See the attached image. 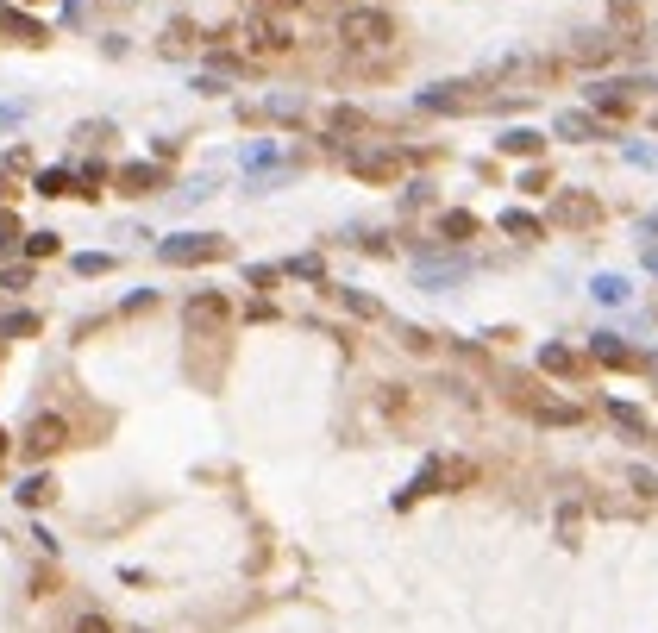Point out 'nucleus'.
Masks as SVG:
<instances>
[{
  "label": "nucleus",
  "mask_w": 658,
  "mask_h": 633,
  "mask_svg": "<svg viewBox=\"0 0 658 633\" xmlns=\"http://www.w3.org/2000/svg\"><path fill=\"white\" fill-rule=\"evenodd\" d=\"M339 38H345V51H389V44H395V19L383 7H345L339 13Z\"/></svg>",
  "instance_id": "f257e3e1"
},
{
  "label": "nucleus",
  "mask_w": 658,
  "mask_h": 633,
  "mask_svg": "<svg viewBox=\"0 0 658 633\" xmlns=\"http://www.w3.org/2000/svg\"><path fill=\"white\" fill-rule=\"evenodd\" d=\"M546 220L564 226V232H590V226L602 220V201H596V195H583V189H564V195H552Z\"/></svg>",
  "instance_id": "f03ea898"
},
{
  "label": "nucleus",
  "mask_w": 658,
  "mask_h": 633,
  "mask_svg": "<svg viewBox=\"0 0 658 633\" xmlns=\"http://www.w3.org/2000/svg\"><path fill=\"white\" fill-rule=\"evenodd\" d=\"M157 257L163 264H214V257H226V239H214V232H182V239H163Z\"/></svg>",
  "instance_id": "7ed1b4c3"
},
{
  "label": "nucleus",
  "mask_w": 658,
  "mask_h": 633,
  "mask_svg": "<svg viewBox=\"0 0 658 633\" xmlns=\"http://www.w3.org/2000/svg\"><path fill=\"white\" fill-rule=\"evenodd\" d=\"M239 44H245V51L251 57H282V51H289V26H282V19H270V13H257V19H245V26H239Z\"/></svg>",
  "instance_id": "20e7f679"
},
{
  "label": "nucleus",
  "mask_w": 658,
  "mask_h": 633,
  "mask_svg": "<svg viewBox=\"0 0 658 633\" xmlns=\"http://www.w3.org/2000/svg\"><path fill=\"white\" fill-rule=\"evenodd\" d=\"M63 445H69V420L63 414H38L26 427V452L32 458H51V452H63Z\"/></svg>",
  "instance_id": "39448f33"
},
{
  "label": "nucleus",
  "mask_w": 658,
  "mask_h": 633,
  "mask_svg": "<svg viewBox=\"0 0 658 633\" xmlns=\"http://www.w3.org/2000/svg\"><path fill=\"white\" fill-rule=\"evenodd\" d=\"M633 88H640V82H596L590 88L596 120H627V113H633Z\"/></svg>",
  "instance_id": "423d86ee"
},
{
  "label": "nucleus",
  "mask_w": 658,
  "mask_h": 633,
  "mask_svg": "<svg viewBox=\"0 0 658 633\" xmlns=\"http://www.w3.org/2000/svg\"><path fill=\"white\" fill-rule=\"evenodd\" d=\"M351 176L358 182H395L402 176V157L395 151H351Z\"/></svg>",
  "instance_id": "0eeeda50"
},
{
  "label": "nucleus",
  "mask_w": 658,
  "mask_h": 633,
  "mask_svg": "<svg viewBox=\"0 0 658 633\" xmlns=\"http://www.w3.org/2000/svg\"><path fill=\"white\" fill-rule=\"evenodd\" d=\"M226 320H232L226 295H195V301H188V333H220Z\"/></svg>",
  "instance_id": "6e6552de"
},
{
  "label": "nucleus",
  "mask_w": 658,
  "mask_h": 633,
  "mask_svg": "<svg viewBox=\"0 0 658 633\" xmlns=\"http://www.w3.org/2000/svg\"><path fill=\"white\" fill-rule=\"evenodd\" d=\"M590 358H596V364H608V370H640V351L621 345L615 333H596V339H590Z\"/></svg>",
  "instance_id": "1a4fd4ad"
},
{
  "label": "nucleus",
  "mask_w": 658,
  "mask_h": 633,
  "mask_svg": "<svg viewBox=\"0 0 658 633\" xmlns=\"http://www.w3.org/2000/svg\"><path fill=\"white\" fill-rule=\"evenodd\" d=\"M470 82H452V88H433V95H420V107L427 113H464V107H483L477 95H464Z\"/></svg>",
  "instance_id": "9d476101"
},
{
  "label": "nucleus",
  "mask_w": 658,
  "mask_h": 633,
  "mask_svg": "<svg viewBox=\"0 0 658 633\" xmlns=\"http://www.w3.org/2000/svg\"><path fill=\"white\" fill-rule=\"evenodd\" d=\"M157 189H163L157 163H126V170H120V195H157Z\"/></svg>",
  "instance_id": "9b49d317"
},
{
  "label": "nucleus",
  "mask_w": 658,
  "mask_h": 633,
  "mask_svg": "<svg viewBox=\"0 0 658 633\" xmlns=\"http://www.w3.org/2000/svg\"><path fill=\"white\" fill-rule=\"evenodd\" d=\"M0 32H7L13 44H44V26L26 19V13H13V7H0Z\"/></svg>",
  "instance_id": "f8f14e48"
},
{
  "label": "nucleus",
  "mask_w": 658,
  "mask_h": 633,
  "mask_svg": "<svg viewBox=\"0 0 658 633\" xmlns=\"http://www.w3.org/2000/svg\"><path fill=\"white\" fill-rule=\"evenodd\" d=\"M521 402L533 408V420H552V427H571V420H583V408H571V402H552V395H546V402H539V395H521Z\"/></svg>",
  "instance_id": "ddd939ff"
},
{
  "label": "nucleus",
  "mask_w": 658,
  "mask_h": 633,
  "mask_svg": "<svg viewBox=\"0 0 658 633\" xmlns=\"http://www.w3.org/2000/svg\"><path fill=\"white\" fill-rule=\"evenodd\" d=\"M539 370H552V377H577L583 358H577V351H564V345H546V351H539Z\"/></svg>",
  "instance_id": "4468645a"
},
{
  "label": "nucleus",
  "mask_w": 658,
  "mask_h": 633,
  "mask_svg": "<svg viewBox=\"0 0 658 633\" xmlns=\"http://www.w3.org/2000/svg\"><path fill=\"white\" fill-rule=\"evenodd\" d=\"M608 26H615L621 38L640 32V0H608Z\"/></svg>",
  "instance_id": "2eb2a0df"
},
{
  "label": "nucleus",
  "mask_w": 658,
  "mask_h": 633,
  "mask_svg": "<svg viewBox=\"0 0 658 633\" xmlns=\"http://www.w3.org/2000/svg\"><path fill=\"white\" fill-rule=\"evenodd\" d=\"M558 132H564V138H602V120H590V113H564Z\"/></svg>",
  "instance_id": "dca6fc26"
},
{
  "label": "nucleus",
  "mask_w": 658,
  "mask_h": 633,
  "mask_svg": "<svg viewBox=\"0 0 658 633\" xmlns=\"http://www.w3.org/2000/svg\"><path fill=\"white\" fill-rule=\"evenodd\" d=\"M571 57H577V63H608V57H615V38H583Z\"/></svg>",
  "instance_id": "f3484780"
},
{
  "label": "nucleus",
  "mask_w": 658,
  "mask_h": 633,
  "mask_svg": "<svg viewBox=\"0 0 658 633\" xmlns=\"http://www.w3.org/2000/svg\"><path fill=\"white\" fill-rule=\"evenodd\" d=\"M502 151H514V157H533V151H546V138H539V132H508V138H502Z\"/></svg>",
  "instance_id": "a211bd4d"
},
{
  "label": "nucleus",
  "mask_w": 658,
  "mask_h": 633,
  "mask_svg": "<svg viewBox=\"0 0 658 633\" xmlns=\"http://www.w3.org/2000/svg\"><path fill=\"white\" fill-rule=\"evenodd\" d=\"M433 477L458 489V483H477V464H464V458H452V464H439V471H433Z\"/></svg>",
  "instance_id": "6ab92c4d"
},
{
  "label": "nucleus",
  "mask_w": 658,
  "mask_h": 633,
  "mask_svg": "<svg viewBox=\"0 0 658 633\" xmlns=\"http://www.w3.org/2000/svg\"><path fill=\"white\" fill-rule=\"evenodd\" d=\"M439 232L458 245V239H470V232H477V214H445V220H439Z\"/></svg>",
  "instance_id": "aec40b11"
},
{
  "label": "nucleus",
  "mask_w": 658,
  "mask_h": 633,
  "mask_svg": "<svg viewBox=\"0 0 658 633\" xmlns=\"http://www.w3.org/2000/svg\"><path fill=\"white\" fill-rule=\"evenodd\" d=\"M51 496H57V483H51V477H32L26 489H19V502H26V508H38V502H51Z\"/></svg>",
  "instance_id": "412c9836"
},
{
  "label": "nucleus",
  "mask_w": 658,
  "mask_h": 633,
  "mask_svg": "<svg viewBox=\"0 0 658 633\" xmlns=\"http://www.w3.org/2000/svg\"><path fill=\"white\" fill-rule=\"evenodd\" d=\"M38 195H76V182H69L63 170H44L38 176Z\"/></svg>",
  "instance_id": "4be33fe9"
},
{
  "label": "nucleus",
  "mask_w": 658,
  "mask_h": 633,
  "mask_svg": "<svg viewBox=\"0 0 658 633\" xmlns=\"http://www.w3.org/2000/svg\"><path fill=\"white\" fill-rule=\"evenodd\" d=\"M596 301L615 308V301H627V283H621V276H596Z\"/></svg>",
  "instance_id": "5701e85b"
},
{
  "label": "nucleus",
  "mask_w": 658,
  "mask_h": 633,
  "mask_svg": "<svg viewBox=\"0 0 658 633\" xmlns=\"http://www.w3.org/2000/svg\"><path fill=\"white\" fill-rule=\"evenodd\" d=\"M502 226L514 232V239H539V220L533 214H502Z\"/></svg>",
  "instance_id": "b1692460"
},
{
  "label": "nucleus",
  "mask_w": 658,
  "mask_h": 633,
  "mask_svg": "<svg viewBox=\"0 0 658 633\" xmlns=\"http://www.w3.org/2000/svg\"><path fill=\"white\" fill-rule=\"evenodd\" d=\"M76 270L82 276H101V270H113V257L107 251H88V257H76Z\"/></svg>",
  "instance_id": "393cba45"
},
{
  "label": "nucleus",
  "mask_w": 658,
  "mask_h": 633,
  "mask_svg": "<svg viewBox=\"0 0 658 633\" xmlns=\"http://www.w3.org/2000/svg\"><path fill=\"white\" fill-rule=\"evenodd\" d=\"M615 420H621L627 433H646V414H640V408H627V402H615Z\"/></svg>",
  "instance_id": "a878e982"
},
{
  "label": "nucleus",
  "mask_w": 658,
  "mask_h": 633,
  "mask_svg": "<svg viewBox=\"0 0 658 633\" xmlns=\"http://www.w3.org/2000/svg\"><path fill=\"white\" fill-rule=\"evenodd\" d=\"M7 333H13V339H32V333H38V314H13Z\"/></svg>",
  "instance_id": "bb28decb"
},
{
  "label": "nucleus",
  "mask_w": 658,
  "mask_h": 633,
  "mask_svg": "<svg viewBox=\"0 0 658 633\" xmlns=\"http://www.w3.org/2000/svg\"><path fill=\"white\" fill-rule=\"evenodd\" d=\"M333 132H364V113H351V107H339V113H333Z\"/></svg>",
  "instance_id": "cd10ccee"
},
{
  "label": "nucleus",
  "mask_w": 658,
  "mask_h": 633,
  "mask_svg": "<svg viewBox=\"0 0 658 633\" xmlns=\"http://www.w3.org/2000/svg\"><path fill=\"white\" fill-rule=\"evenodd\" d=\"M26 251H32V257H51V251H57V232H32Z\"/></svg>",
  "instance_id": "c85d7f7f"
},
{
  "label": "nucleus",
  "mask_w": 658,
  "mask_h": 633,
  "mask_svg": "<svg viewBox=\"0 0 658 633\" xmlns=\"http://www.w3.org/2000/svg\"><path fill=\"white\" fill-rule=\"evenodd\" d=\"M521 189H527V195H546V189H552V176H546V170H527V176H521Z\"/></svg>",
  "instance_id": "c756f323"
},
{
  "label": "nucleus",
  "mask_w": 658,
  "mask_h": 633,
  "mask_svg": "<svg viewBox=\"0 0 658 633\" xmlns=\"http://www.w3.org/2000/svg\"><path fill=\"white\" fill-rule=\"evenodd\" d=\"M402 345H408V351H433V339L420 333V326H408V333H402Z\"/></svg>",
  "instance_id": "7c9ffc66"
},
{
  "label": "nucleus",
  "mask_w": 658,
  "mask_h": 633,
  "mask_svg": "<svg viewBox=\"0 0 658 633\" xmlns=\"http://www.w3.org/2000/svg\"><path fill=\"white\" fill-rule=\"evenodd\" d=\"M76 633H113V621H101V615H82V621H76Z\"/></svg>",
  "instance_id": "2f4dec72"
},
{
  "label": "nucleus",
  "mask_w": 658,
  "mask_h": 633,
  "mask_svg": "<svg viewBox=\"0 0 658 633\" xmlns=\"http://www.w3.org/2000/svg\"><path fill=\"white\" fill-rule=\"evenodd\" d=\"M0 458H7V427H0Z\"/></svg>",
  "instance_id": "473e14b6"
}]
</instances>
